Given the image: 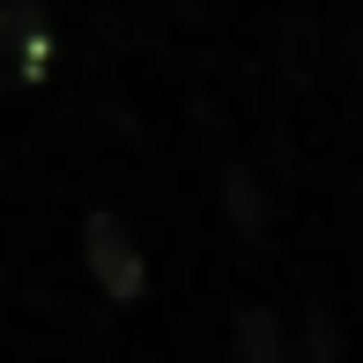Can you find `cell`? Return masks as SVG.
<instances>
[{
    "label": "cell",
    "mask_w": 363,
    "mask_h": 363,
    "mask_svg": "<svg viewBox=\"0 0 363 363\" xmlns=\"http://www.w3.org/2000/svg\"><path fill=\"white\" fill-rule=\"evenodd\" d=\"M0 52H8V67L23 82H38L45 60H52V30H45L30 8H0Z\"/></svg>",
    "instance_id": "cell-2"
},
{
    "label": "cell",
    "mask_w": 363,
    "mask_h": 363,
    "mask_svg": "<svg viewBox=\"0 0 363 363\" xmlns=\"http://www.w3.org/2000/svg\"><path fill=\"white\" fill-rule=\"evenodd\" d=\"M223 193H230V223H238L245 238H259V230H267V193H259L245 171H230V178H223Z\"/></svg>",
    "instance_id": "cell-4"
},
{
    "label": "cell",
    "mask_w": 363,
    "mask_h": 363,
    "mask_svg": "<svg viewBox=\"0 0 363 363\" xmlns=\"http://www.w3.org/2000/svg\"><path fill=\"white\" fill-rule=\"evenodd\" d=\"M82 267H89V282L111 296V304H134L148 289V259L134 245V230H126L111 208H96L89 223H82Z\"/></svg>",
    "instance_id": "cell-1"
},
{
    "label": "cell",
    "mask_w": 363,
    "mask_h": 363,
    "mask_svg": "<svg viewBox=\"0 0 363 363\" xmlns=\"http://www.w3.org/2000/svg\"><path fill=\"white\" fill-rule=\"evenodd\" d=\"M238 363H289V341H282L274 311H245L238 319Z\"/></svg>",
    "instance_id": "cell-3"
}]
</instances>
